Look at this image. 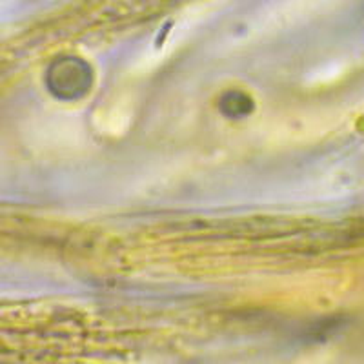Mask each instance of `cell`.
I'll use <instances>...</instances> for the list:
<instances>
[{
	"mask_svg": "<svg viewBox=\"0 0 364 364\" xmlns=\"http://www.w3.org/2000/svg\"><path fill=\"white\" fill-rule=\"evenodd\" d=\"M48 86L55 97H64V99L82 97L91 86L90 68L79 58H60L48 73Z\"/></svg>",
	"mask_w": 364,
	"mask_h": 364,
	"instance_id": "6da1fadb",
	"label": "cell"
},
{
	"mask_svg": "<svg viewBox=\"0 0 364 364\" xmlns=\"http://www.w3.org/2000/svg\"><path fill=\"white\" fill-rule=\"evenodd\" d=\"M253 109V102L248 95L245 93H228L220 100V112L224 115L232 117V119H239V117L248 115Z\"/></svg>",
	"mask_w": 364,
	"mask_h": 364,
	"instance_id": "7a4b0ae2",
	"label": "cell"
}]
</instances>
